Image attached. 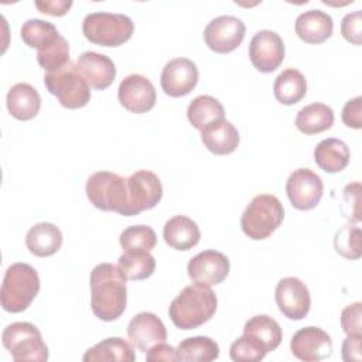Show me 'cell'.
Instances as JSON below:
<instances>
[{"mask_svg": "<svg viewBox=\"0 0 362 362\" xmlns=\"http://www.w3.org/2000/svg\"><path fill=\"white\" fill-rule=\"evenodd\" d=\"M126 277L117 264L99 263L90 272V307L102 321L117 320L126 310Z\"/></svg>", "mask_w": 362, "mask_h": 362, "instance_id": "cell-1", "label": "cell"}, {"mask_svg": "<svg viewBox=\"0 0 362 362\" xmlns=\"http://www.w3.org/2000/svg\"><path fill=\"white\" fill-rule=\"evenodd\" d=\"M218 307V297L209 286L189 284L171 301L168 315L180 329H194L209 321Z\"/></svg>", "mask_w": 362, "mask_h": 362, "instance_id": "cell-2", "label": "cell"}, {"mask_svg": "<svg viewBox=\"0 0 362 362\" xmlns=\"http://www.w3.org/2000/svg\"><path fill=\"white\" fill-rule=\"evenodd\" d=\"M37 270L28 263L11 264L3 279L0 300L1 308L7 313H21L30 307L40 291Z\"/></svg>", "mask_w": 362, "mask_h": 362, "instance_id": "cell-3", "label": "cell"}, {"mask_svg": "<svg viewBox=\"0 0 362 362\" xmlns=\"http://www.w3.org/2000/svg\"><path fill=\"white\" fill-rule=\"evenodd\" d=\"M284 208L280 199L272 194L256 195L246 206L240 218L243 233L253 240H263L281 225Z\"/></svg>", "mask_w": 362, "mask_h": 362, "instance_id": "cell-4", "label": "cell"}, {"mask_svg": "<svg viewBox=\"0 0 362 362\" xmlns=\"http://www.w3.org/2000/svg\"><path fill=\"white\" fill-rule=\"evenodd\" d=\"M133 31L132 18L119 13L95 11L82 21L85 38L100 47H119L132 38Z\"/></svg>", "mask_w": 362, "mask_h": 362, "instance_id": "cell-5", "label": "cell"}, {"mask_svg": "<svg viewBox=\"0 0 362 362\" xmlns=\"http://www.w3.org/2000/svg\"><path fill=\"white\" fill-rule=\"evenodd\" d=\"M44 85L51 95L57 96L59 105L66 109L83 107L90 99V86L72 62L57 71L47 72Z\"/></svg>", "mask_w": 362, "mask_h": 362, "instance_id": "cell-6", "label": "cell"}, {"mask_svg": "<svg viewBox=\"0 0 362 362\" xmlns=\"http://www.w3.org/2000/svg\"><path fill=\"white\" fill-rule=\"evenodd\" d=\"M86 197L100 211H113L124 216L127 209L126 178L112 171H96L86 181Z\"/></svg>", "mask_w": 362, "mask_h": 362, "instance_id": "cell-7", "label": "cell"}, {"mask_svg": "<svg viewBox=\"0 0 362 362\" xmlns=\"http://www.w3.org/2000/svg\"><path fill=\"white\" fill-rule=\"evenodd\" d=\"M1 342L16 362H44L48 359V348L41 332L31 322L18 321L7 325L3 329Z\"/></svg>", "mask_w": 362, "mask_h": 362, "instance_id": "cell-8", "label": "cell"}, {"mask_svg": "<svg viewBox=\"0 0 362 362\" xmlns=\"http://www.w3.org/2000/svg\"><path fill=\"white\" fill-rule=\"evenodd\" d=\"M127 182V209L124 216L139 215L143 211L154 208L163 198V185L160 178L148 170L133 173Z\"/></svg>", "mask_w": 362, "mask_h": 362, "instance_id": "cell-9", "label": "cell"}, {"mask_svg": "<svg viewBox=\"0 0 362 362\" xmlns=\"http://www.w3.org/2000/svg\"><path fill=\"white\" fill-rule=\"evenodd\" d=\"M245 23L235 16H219L211 20L204 30V40L209 49L218 54L235 51L243 41Z\"/></svg>", "mask_w": 362, "mask_h": 362, "instance_id": "cell-10", "label": "cell"}, {"mask_svg": "<svg viewBox=\"0 0 362 362\" xmlns=\"http://www.w3.org/2000/svg\"><path fill=\"white\" fill-rule=\"evenodd\" d=\"M286 192L296 209L310 211L315 208L324 194L321 177L310 168L294 170L287 182Z\"/></svg>", "mask_w": 362, "mask_h": 362, "instance_id": "cell-11", "label": "cell"}, {"mask_svg": "<svg viewBox=\"0 0 362 362\" xmlns=\"http://www.w3.org/2000/svg\"><path fill=\"white\" fill-rule=\"evenodd\" d=\"M284 42L281 37L270 30L257 31L249 44V58L252 65L263 72L269 74L276 71L284 59Z\"/></svg>", "mask_w": 362, "mask_h": 362, "instance_id": "cell-12", "label": "cell"}, {"mask_svg": "<svg viewBox=\"0 0 362 362\" xmlns=\"http://www.w3.org/2000/svg\"><path fill=\"white\" fill-rule=\"evenodd\" d=\"M274 298L280 313L288 320H303L311 307L308 287L298 277L281 279L274 291Z\"/></svg>", "mask_w": 362, "mask_h": 362, "instance_id": "cell-13", "label": "cell"}, {"mask_svg": "<svg viewBox=\"0 0 362 362\" xmlns=\"http://www.w3.org/2000/svg\"><path fill=\"white\" fill-rule=\"evenodd\" d=\"M117 98L126 110L140 115L154 107L157 93L150 79L140 74H132L120 82Z\"/></svg>", "mask_w": 362, "mask_h": 362, "instance_id": "cell-14", "label": "cell"}, {"mask_svg": "<svg viewBox=\"0 0 362 362\" xmlns=\"http://www.w3.org/2000/svg\"><path fill=\"white\" fill-rule=\"evenodd\" d=\"M291 354L304 362H317L327 359L332 354V339L318 327L300 328L290 342Z\"/></svg>", "mask_w": 362, "mask_h": 362, "instance_id": "cell-15", "label": "cell"}, {"mask_svg": "<svg viewBox=\"0 0 362 362\" xmlns=\"http://www.w3.org/2000/svg\"><path fill=\"white\" fill-rule=\"evenodd\" d=\"M229 259L218 250H204L195 255L187 266L189 279L204 286H216L229 274Z\"/></svg>", "mask_w": 362, "mask_h": 362, "instance_id": "cell-16", "label": "cell"}, {"mask_svg": "<svg viewBox=\"0 0 362 362\" xmlns=\"http://www.w3.org/2000/svg\"><path fill=\"white\" fill-rule=\"evenodd\" d=\"M198 76L199 72L195 62L188 58H174L164 65L160 83L165 95L181 98L197 86Z\"/></svg>", "mask_w": 362, "mask_h": 362, "instance_id": "cell-17", "label": "cell"}, {"mask_svg": "<svg viewBox=\"0 0 362 362\" xmlns=\"http://www.w3.org/2000/svg\"><path fill=\"white\" fill-rule=\"evenodd\" d=\"M127 337L133 348L147 352L153 346L165 342L167 329L156 314L143 311L130 320L127 325Z\"/></svg>", "mask_w": 362, "mask_h": 362, "instance_id": "cell-18", "label": "cell"}, {"mask_svg": "<svg viewBox=\"0 0 362 362\" xmlns=\"http://www.w3.org/2000/svg\"><path fill=\"white\" fill-rule=\"evenodd\" d=\"M75 65L86 83L98 90L109 88L116 78V66L113 61L107 55L95 51L82 52Z\"/></svg>", "mask_w": 362, "mask_h": 362, "instance_id": "cell-19", "label": "cell"}, {"mask_svg": "<svg viewBox=\"0 0 362 362\" xmlns=\"http://www.w3.org/2000/svg\"><path fill=\"white\" fill-rule=\"evenodd\" d=\"M296 34L307 44H321L327 41L334 31L332 17L322 10H308L296 20Z\"/></svg>", "mask_w": 362, "mask_h": 362, "instance_id": "cell-20", "label": "cell"}, {"mask_svg": "<svg viewBox=\"0 0 362 362\" xmlns=\"http://www.w3.org/2000/svg\"><path fill=\"white\" fill-rule=\"evenodd\" d=\"M201 141L211 153L226 156L238 148L239 132L229 120L222 119L201 130Z\"/></svg>", "mask_w": 362, "mask_h": 362, "instance_id": "cell-21", "label": "cell"}, {"mask_svg": "<svg viewBox=\"0 0 362 362\" xmlns=\"http://www.w3.org/2000/svg\"><path fill=\"white\" fill-rule=\"evenodd\" d=\"M6 105L8 113L17 120H31L40 112L41 98L34 86L20 82L8 89Z\"/></svg>", "mask_w": 362, "mask_h": 362, "instance_id": "cell-22", "label": "cell"}, {"mask_svg": "<svg viewBox=\"0 0 362 362\" xmlns=\"http://www.w3.org/2000/svg\"><path fill=\"white\" fill-rule=\"evenodd\" d=\"M165 243L175 250H189L198 245L201 232L195 221L185 215L170 218L163 229Z\"/></svg>", "mask_w": 362, "mask_h": 362, "instance_id": "cell-23", "label": "cell"}, {"mask_svg": "<svg viewBox=\"0 0 362 362\" xmlns=\"http://www.w3.org/2000/svg\"><path fill=\"white\" fill-rule=\"evenodd\" d=\"M25 246L34 256H52L62 246V233L59 228L51 222L35 223L27 232Z\"/></svg>", "mask_w": 362, "mask_h": 362, "instance_id": "cell-24", "label": "cell"}, {"mask_svg": "<svg viewBox=\"0 0 362 362\" xmlns=\"http://www.w3.org/2000/svg\"><path fill=\"white\" fill-rule=\"evenodd\" d=\"M348 146L335 137L321 140L314 148V161L325 173L335 174L342 171L349 163Z\"/></svg>", "mask_w": 362, "mask_h": 362, "instance_id": "cell-25", "label": "cell"}, {"mask_svg": "<svg viewBox=\"0 0 362 362\" xmlns=\"http://www.w3.org/2000/svg\"><path fill=\"white\" fill-rule=\"evenodd\" d=\"M334 124V110L331 106L315 102L298 110L296 127L304 134H317L328 130Z\"/></svg>", "mask_w": 362, "mask_h": 362, "instance_id": "cell-26", "label": "cell"}, {"mask_svg": "<svg viewBox=\"0 0 362 362\" xmlns=\"http://www.w3.org/2000/svg\"><path fill=\"white\" fill-rule=\"evenodd\" d=\"M82 359L85 362H133L136 355L129 342H126L123 338L113 337L106 338L98 342L95 346L89 348Z\"/></svg>", "mask_w": 362, "mask_h": 362, "instance_id": "cell-27", "label": "cell"}, {"mask_svg": "<svg viewBox=\"0 0 362 362\" xmlns=\"http://www.w3.org/2000/svg\"><path fill=\"white\" fill-rule=\"evenodd\" d=\"M273 93L280 103L296 105L307 93V81L298 69H284L273 83Z\"/></svg>", "mask_w": 362, "mask_h": 362, "instance_id": "cell-28", "label": "cell"}, {"mask_svg": "<svg viewBox=\"0 0 362 362\" xmlns=\"http://www.w3.org/2000/svg\"><path fill=\"white\" fill-rule=\"evenodd\" d=\"M187 117L192 127L202 130L211 123L225 119V110L222 103L214 96L199 95L188 105Z\"/></svg>", "mask_w": 362, "mask_h": 362, "instance_id": "cell-29", "label": "cell"}, {"mask_svg": "<svg viewBox=\"0 0 362 362\" xmlns=\"http://www.w3.org/2000/svg\"><path fill=\"white\" fill-rule=\"evenodd\" d=\"M175 356L185 362H211L219 356V345L209 337H189L178 344Z\"/></svg>", "mask_w": 362, "mask_h": 362, "instance_id": "cell-30", "label": "cell"}, {"mask_svg": "<svg viewBox=\"0 0 362 362\" xmlns=\"http://www.w3.org/2000/svg\"><path fill=\"white\" fill-rule=\"evenodd\" d=\"M243 334L259 341L267 352L274 351L280 345L283 337L279 322L266 314L249 318L243 327Z\"/></svg>", "mask_w": 362, "mask_h": 362, "instance_id": "cell-31", "label": "cell"}, {"mask_svg": "<svg viewBox=\"0 0 362 362\" xmlns=\"http://www.w3.org/2000/svg\"><path fill=\"white\" fill-rule=\"evenodd\" d=\"M117 266L127 280H144L154 273L156 259L147 250H124Z\"/></svg>", "mask_w": 362, "mask_h": 362, "instance_id": "cell-32", "label": "cell"}, {"mask_svg": "<svg viewBox=\"0 0 362 362\" xmlns=\"http://www.w3.org/2000/svg\"><path fill=\"white\" fill-rule=\"evenodd\" d=\"M21 40L31 48H35L37 51H42L52 45L61 34L58 33L57 27L49 23L40 18H30L27 20L20 30Z\"/></svg>", "mask_w": 362, "mask_h": 362, "instance_id": "cell-33", "label": "cell"}, {"mask_svg": "<svg viewBox=\"0 0 362 362\" xmlns=\"http://www.w3.org/2000/svg\"><path fill=\"white\" fill-rule=\"evenodd\" d=\"M334 247L337 253L349 260H356L362 255L361 228L348 222L335 232Z\"/></svg>", "mask_w": 362, "mask_h": 362, "instance_id": "cell-34", "label": "cell"}, {"mask_svg": "<svg viewBox=\"0 0 362 362\" xmlns=\"http://www.w3.org/2000/svg\"><path fill=\"white\" fill-rule=\"evenodd\" d=\"M123 250H147L150 252L157 243V235L151 226L133 225L127 226L119 238Z\"/></svg>", "mask_w": 362, "mask_h": 362, "instance_id": "cell-35", "label": "cell"}, {"mask_svg": "<svg viewBox=\"0 0 362 362\" xmlns=\"http://www.w3.org/2000/svg\"><path fill=\"white\" fill-rule=\"evenodd\" d=\"M37 61L40 66L47 72H52L65 66L66 64L71 62L68 41L61 35L48 48L42 51H37Z\"/></svg>", "mask_w": 362, "mask_h": 362, "instance_id": "cell-36", "label": "cell"}, {"mask_svg": "<svg viewBox=\"0 0 362 362\" xmlns=\"http://www.w3.org/2000/svg\"><path fill=\"white\" fill-rule=\"evenodd\" d=\"M229 354L235 362H259L266 356L267 351L259 341L243 334L232 342Z\"/></svg>", "mask_w": 362, "mask_h": 362, "instance_id": "cell-37", "label": "cell"}, {"mask_svg": "<svg viewBox=\"0 0 362 362\" xmlns=\"http://www.w3.org/2000/svg\"><path fill=\"white\" fill-rule=\"evenodd\" d=\"M341 212L351 223L361 221V182L356 181L344 188Z\"/></svg>", "mask_w": 362, "mask_h": 362, "instance_id": "cell-38", "label": "cell"}, {"mask_svg": "<svg viewBox=\"0 0 362 362\" xmlns=\"http://www.w3.org/2000/svg\"><path fill=\"white\" fill-rule=\"evenodd\" d=\"M341 34L342 37L355 45H361L362 35V14L361 10H355L348 13L341 23Z\"/></svg>", "mask_w": 362, "mask_h": 362, "instance_id": "cell-39", "label": "cell"}, {"mask_svg": "<svg viewBox=\"0 0 362 362\" xmlns=\"http://www.w3.org/2000/svg\"><path fill=\"white\" fill-rule=\"evenodd\" d=\"M362 304L359 301L346 305L341 313V327L345 334H362Z\"/></svg>", "mask_w": 362, "mask_h": 362, "instance_id": "cell-40", "label": "cell"}, {"mask_svg": "<svg viewBox=\"0 0 362 362\" xmlns=\"http://www.w3.org/2000/svg\"><path fill=\"white\" fill-rule=\"evenodd\" d=\"M342 122L346 127L361 129L362 127V98L356 96L349 99L342 109Z\"/></svg>", "mask_w": 362, "mask_h": 362, "instance_id": "cell-41", "label": "cell"}, {"mask_svg": "<svg viewBox=\"0 0 362 362\" xmlns=\"http://www.w3.org/2000/svg\"><path fill=\"white\" fill-rule=\"evenodd\" d=\"M361 344L362 334H346V338L342 342V359L345 362H361Z\"/></svg>", "mask_w": 362, "mask_h": 362, "instance_id": "cell-42", "label": "cell"}, {"mask_svg": "<svg viewBox=\"0 0 362 362\" xmlns=\"http://www.w3.org/2000/svg\"><path fill=\"white\" fill-rule=\"evenodd\" d=\"M34 4L44 14L61 17L68 13V10L72 6V1L71 0H68V1L66 0H45V1H35Z\"/></svg>", "mask_w": 362, "mask_h": 362, "instance_id": "cell-43", "label": "cell"}, {"mask_svg": "<svg viewBox=\"0 0 362 362\" xmlns=\"http://www.w3.org/2000/svg\"><path fill=\"white\" fill-rule=\"evenodd\" d=\"M146 361H148V362H158V361L174 362V361H177L175 349L171 345L161 342V344L153 346L150 351H147Z\"/></svg>", "mask_w": 362, "mask_h": 362, "instance_id": "cell-44", "label": "cell"}]
</instances>
